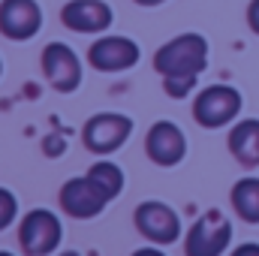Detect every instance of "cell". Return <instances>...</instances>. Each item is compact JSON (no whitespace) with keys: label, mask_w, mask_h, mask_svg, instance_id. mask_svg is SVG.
I'll return each mask as SVG.
<instances>
[{"label":"cell","mask_w":259,"mask_h":256,"mask_svg":"<svg viewBox=\"0 0 259 256\" xmlns=\"http://www.w3.org/2000/svg\"><path fill=\"white\" fill-rule=\"evenodd\" d=\"M42 69L49 75V81L61 91V94H72L81 84V64L75 58V52L64 46V42H52L42 52Z\"/></svg>","instance_id":"9c48e42d"},{"label":"cell","mask_w":259,"mask_h":256,"mask_svg":"<svg viewBox=\"0 0 259 256\" xmlns=\"http://www.w3.org/2000/svg\"><path fill=\"white\" fill-rule=\"evenodd\" d=\"M91 64L103 72H121L130 69L139 61V46L127 39V36H106V39H97L88 52Z\"/></svg>","instance_id":"8fae6325"},{"label":"cell","mask_w":259,"mask_h":256,"mask_svg":"<svg viewBox=\"0 0 259 256\" xmlns=\"http://www.w3.org/2000/svg\"><path fill=\"white\" fill-rule=\"evenodd\" d=\"M232 208L244 223H259V178H241L232 187Z\"/></svg>","instance_id":"5bb4252c"},{"label":"cell","mask_w":259,"mask_h":256,"mask_svg":"<svg viewBox=\"0 0 259 256\" xmlns=\"http://www.w3.org/2000/svg\"><path fill=\"white\" fill-rule=\"evenodd\" d=\"M163 88H166L169 97L181 100V97H187V94L196 88V78H163Z\"/></svg>","instance_id":"e0dca14e"},{"label":"cell","mask_w":259,"mask_h":256,"mask_svg":"<svg viewBox=\"0 0 259 256\" xmlns=\"http://www.w3.org/2000/svg\"><path fill=\"white\" fill-rule=\"evenodd\" d=\"M208 61V42L199 33H181L169 39L157 55H154V69L163 78H199Z\"/></svg>","instance_id":"6da1fadb"},{"label":"cell","mask_w":259,"mask_h":256,"mask_svg":"<svg viewBox=\"0 0 259 256\" xmlns=\"http://www.w3.org/2000/svg\"><path fill=\"white\" fill-rule=\"evenodd\" d=\"M0 256H12V253H6V250H0Z\"/></svg>","instance_id":"603a6c76"},{"label":"cell","mask_w":259,"mask_h":256,"mask_svg":"<svg viewBox=\"0 0 259 256\" xmlns=\"http://www.w3.org/2000/svg\"><path fill=\"white\" fill-rule=\"evenodd\" d=\"M133 256H166L163 250H157V247H142V250H136Z\"/></svg>","instance_id":"ffe728a7"},{"label":"cell","mask_w":259,"mask_h":256,"mask_svg":"<svg viewBox=\"0 0 259 256\" xmlns=\"http://www.w3.org/2000/svg\"><path fill=\"white\" fill-rule=\"evenodd\" d=\"M64 24L78 33H100L112 24V9L103 0H69L61 12Z\"/></svg>","instance_id":"7c38bea8"},{"label":"cell","mask_w":259,"mask_h":256,"mask_svg":"<svg viewBox=\"0 0 259 256\" xmlns=\"http://www.w3.org/2000/svg\"><path fill=\"white\" fill-rule=\"evenodd\" d=\"M133 223L154 244H172L181 235V217H178V211L172 205H166V202H157V199L142 202L136 208V214H133Z\"/></svg>","instance_id":"5b68a950"},{"label":"cell","mask_w":259,"mask_h":256,"mask_svg":"<svg viewBox=\"0 0 259 256\" xmlns=\"http://www.w3.org/2000/svg\"><path fill=\"white\" fill-rule=\"evenodd\" d=\"M247 21H250V27L259 33V0L250 3V9H247Z\"/></svg>","instance_id":"ac0fdd59"},{"label":"cell","mask_w":259,"mask_h":256,"mask_svg":"<svg viewBox=\"0 0 259 256\" xmlns=\"http://www.w3.org/2000/svg\"><path fill=\"white\" fill-rule=\"evenodd\" d=\"M133 133V121L127 115H118V112H103V115H94L84 130H81V139H84V148L94 151V154H112L118 151Z\"/></svg>","instance_id":"8992f818"},{"label":"cell","mask_w":259,"mask_h":256,"mask_svg":"<svg viewBox=\"0 0 259 256\" xmlns=\"http://www.w3.org/2000/svg\"><path fill=\"white\" fill-rule=\"evenodd\" d=\"M112 199L100 190L88 175L84 178H69L61 187V208L69 217H75V220H91V217L103 214V208Z\"/></svg>","instance_id":"52a82bcc"},{"label":"cell","mask_w":259,"mask_h":256,"mask_svg":"<svg viewBox=\"0 0 259 256\" xmlns=\"http://www.w3.org/2000/svg\"><path fill=\"white\" fill-rule=\"evenodd\" d=\"M88 178L106 193L109 199H115L118 193L124 190V172H121V166L112 163V160H100V163H94V166L88 169Z\"/></svg>","instance_id":"9a60e30c"},{"label":"cell","mask_w":259,"mask_h":256,"mask_svg":"<svg viewBox=\"0 0 259 256\" xmlns=\"http://www.w3.org/2000/svg\"><path fill=\"white\" fill-rule=\"evenodd\" d=\"M61 238H64V226H61L58 214L49 208H33L30 214H24V220L18 226V244L27 256L55 253Z\"/></svg>","instance_id":"7a4b0ae2"},{"label":"cell","mask_w":259,"mask_h":256,"mask_svg":"<svg viewBox=\"0 0 259 256\" xmlns=\"http://www.w3.org/2000/svg\"><path fill=\"white\" fill-rule=\"evenodd\" d=\"M42 27L36 0H3L0 3V33L9 39H30Z\"/></svg>","instance_id":"30bf717a"},{"label":"cell","mask_w":259,"mask_h":256,"mask_svg":"<svg viewBox=\"0 0 259 256\" xmlns=\"http://www.w3.org/2000/svg\"><path fill=\"white\" fill-rule=\"evenodd\" d=\"M136 3H142V6H157V3H163V0H136Z\"/></svg>","instance_id":"44dd1931"},{"label":"cell","mask_w":259,"mask_h":256,"mask_svg":"<svg viewBox=\"0 0 259 256\" xmlns=\"http://www.w3.org/2000/svg\"><path fill=\"white\" fill-rule=\"evenodd\" d=\"M232 241V223L226 220L223 211L211 208L193 223V229L184 238V253L187 256H223Z\"/></svg>","instance_id":"3957f363"},{"label":"cell","mask_w":259,"mask_h":256,"mask_svg":"<svg viewBox=\"0 0 259 256\" xmlns=\"http://www.w3.org/2000/svg\"><path fill=\"white\" fill-rule=\"evenodd\" d=\"M15 214H18V199H15V193H9L6 187H0V232H3L6 226H12Z\"/></svg>","instance_id":"2e32d148"},{"label":"cell","mask_w":259,"mask_h":256,"mask_svg":"<svg viewBox=\"0 0 259 256\" xmlns=\"http://www.w3.org/2000/svg\"><path fill=\"white\" fill-rule=\"evenodd\" d=\"M232 256H259V244H253V241L250 244H241V247L232 250Z\"/></svg>","instance_id":"d6986e66"},{"label":"cell","mask_w":259,"mask_h":256,"mask_svg":"<svg viewBox=\"0 0 259 256\" xmlns=\"http://www.w3.org/2000/svg\"><path fill=\"white\" fill-rule=\"evenodd\" d=\"M145 151L151 157V163L157 166H178L187 154V139L178 124L172 121H157L154 127L148 130V139H145Z\"/></svg>","instance_id":"ba28073f"},{"label":"cell","mask_w":259,"mask_h":256,"mask_svg":"<svg viewBox=\"0 0 259 256\" xmlns=\"http://www.w3.org/2000/svg\"><path fill=\"white\" fill-rule=\"evenodd\" d=\"M0 72H3V66H0Z\"/></svg>","instance_id":"cb8c5ba5"},{"label":"cell","mask_w":259,"mask_h":256,"mask_svg":"<svg viewBox=\"0 0 259 256\" xmlns=\"http://www.w3.org/2000/svg\"><path fill=\"white\" fill-rule=\"evenodd\" d=\"M58 256H81V253H75V250H64V253H58Z\"/></svg>","instance_id":"7402d4cb"},{"label":"cell","mask_w":259,"mask_h":256,"mask_svg":"<svg viewBox=\"0 0 259 256\" xmlns=\"http://www.w3.org/2000/svg\"><path fill=\"white\" fill-rule=\"evenodd\" d=\"M241 112V94L229 84H211L205 88L193 103V118L196 124L208 130L226 127L229 121H235Z\"/></svg>","instance_id":"277c9868"},{"label":"cell","mask_w":259,"mask_h":256,"mask_svg":"<svg viewBox=\"0 0 259 256\" xmlns=\"http://www.w3.org/2000/svg\"><path fill=\"white\" fill-rule=\"evenodd\" d=\"M229 151L241 166H259V118L238 121L229 130Z\"/></svg>","instance_id":"4fadbf2b"}]
</instances>
